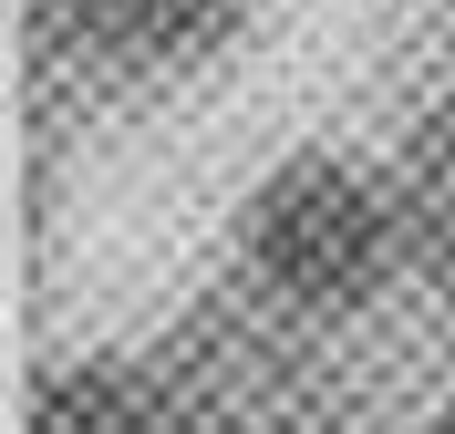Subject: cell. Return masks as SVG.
<instances>
[{
    "label": "cell",
    "instance_id": "cell-1",
    "mask_svg": "<svg viewBox=\"0 0 455 434\" xmlns=\"http://www.w3.org/2000/svg\"><path fill=\"white\" fill-rule=\"evenodd\" d=\"M249 269L290 311H352L403 269L394 176H363L341 155H290L249 197Z\"/></svg>",
    "mask_w": 455,
    "mask_h": 434
},
{
    "label": "cell",
    "instance_id": "cell-2",
    "mask_svg": "<svg viewBox=\"0 0 455 434\" xmlns=\"http://www.w3.org/2000/svg\"><path fill=\"white\" fill-rule=\"evenodd\" d=\"M31 434H187L176 383L135 362H62L31 383Z\"/></svg>",
    "mask_w": 455,
    "mask_h": 434
},
{
    "label": "cell",
    "instance_id": "cell-3",
    "mask_svg": "<svg viewBox=\"0 0 455 434\" xmlns=\"http://www.w3.org/2000/svg\"><path fill=\"white\" fill-rule=\"evenodd\" d=\"M104 62H187L228 31V0H42Z\"/></svg>",
    "mask_w": 455,
    "mask_h": 434
},
{
    "label": "cell",
    "instance_id": "cell-4",
    "mask_svg": "<svg viewBox=\"0 0 455 434\" xmlns=\"http://www.w3.org/2000/svg\"><path fill=\"white\" fill-rule=\"evenodd\" d=\"M394 207H403V259L425 280H455V93L394 155Z\"/></svg>",
    "mask_w": 455,
    "mask_h": 434
}]
</instances>
